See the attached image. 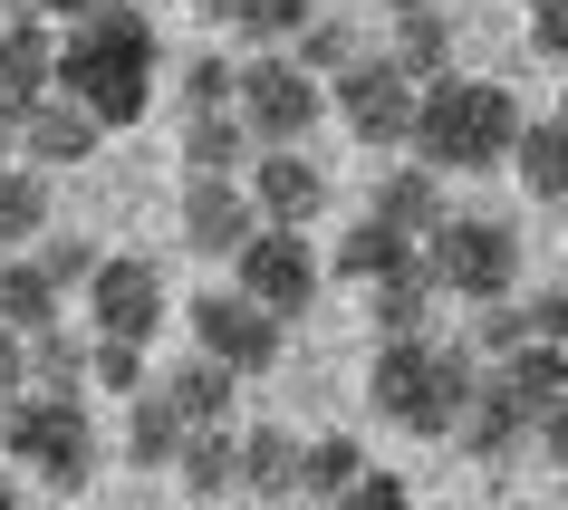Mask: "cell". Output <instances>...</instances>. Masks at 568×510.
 I'll use <instances>...</instances> for the list:
<instances>
[{
  "instance_id": "1",
  "label": "cell",
  "mask_w": 568,
  "mask_h": 510,
  "mask_svg": "<svg viewBox=\"0 0 568 510\" xmlns=\"http://www.w3.org/2000/svg\"><path fill=\"white\" fill-rule=\"evenodd\" d=\"M154 68H164V39L135 0H97L88 20H68V49H59V96H78L106 135L135 125L154 106Z\"/></svg>"
},
{
  "instance_id": "2",
  "label": "cell",
  "mask_w": 568,
  "mask_h": 510,
  "mask_svg": "<svg viewBox=\"0 0 568 510\" xmlns=\"http://www.w3.org/2000/svg\"><path fill=\"white\" fill-rule=\"evenodd\" d=\"M473 386H481V357L463 337L453 347H434V337H376V366H366V405L386 424H405V434H453Z\"/></svg>"
},
{
  "instance_id": "3",
  "label": "cell",
  "mask_w": 568,
  "mask_h": 510,
  "mask_svg": "<svg viewBox=\"0 0 568 510\" xmlns=\"http://www.w3.org/2000/svg\"><path fill=\"white\" fill-rule=\"evenodd\" d=\"M0 452H10V462H30L49 491H88V481H97V424H88L78 395L20 386L10 405H0Z\"/></svg>"
},
{
  "instance_id": "4",
  "label": "cell",
  "mask_w": 568,
  "mask_h": 510,
  "mask_svg": "<svg viewBox=\"0 0 568 510\" xmlns=\"http://www.w3.org/2000/svg\"><path fill=\"white\" fill-rule=\"evenodd\" d=\"M424 271H434V289L463 299V308L510 299V279H520V232H510L501 212H473V222L444 212V232H424Z\"/></svg>"
},
{
  "instance_id": "5",
  "label": "cell",
  "mask_w": 568,
  "mask_h": 510,
  "mask_svg": "<svg viewBox=\"0 0 568 510\" xmlns=\"http://www.w3.org/2000/svg\"><path fill=\"white\" fill-rule=\"evenodd\" d=\"M232 106H241V125H251V145H308L318 116H328V88H318L300 59L261 49V59L232 78Z\"/></svg>"
},
{
  "instance_id": "6",
  "label": "cell",
  "mask_w": 568,
  "mask_h": 510,
  "mask_svg": "<svg viewBox=\"0 0 568 510\" xmlns=\"http://www.w3.org/2000/svg\"><path fill=\"white\" fill-rule=\"evenodd\" d=\"M232 279H241V299H261L270 318L318 308V251H308V232H280V222H261L232 251Z\"/></svg>"
},
{
  "instance_id": "7",
  "label": "cell",
  "mask_w": 568,
  "mask_h": 510,
  "mask_svg": "<svg viewBox=\"0 0 568 510\" xmlns=\"http://www.w3.org/2000/svg\"><path fill=\"white\" fill-rule=\"evenodd\" d=\"M328 96H337V116L357 125V145H405V125H415V78H405V68L395 59H347L328 78Z\"/></svg>"
},
{
  "instance_id": "8",
  "label": "cell",
  "mask_w": 568,
  "mask_h": 510,
  "mask_svg": "<svg viewBox=\"0 0 568 510\" xmlns=\"http://www.w3.org/2000/svg\"><path fill=\"white\" fill-rule=\"evenodd\" d=\"M193 347L222 357L232 376H270L280 366V318L261 299H241V289H212V299H193Z\"/></svg>"
},
{
  "instance_id": "9",
  "label": "cell",
  "mask_w": 568,
  "mask_h": 510,
  "mask_svg": "<svg viewBox=\"0 0 568 510\" xmlns=\"http://www.w3.org/2000/svg\"><path fill=\"white\" fill-rule=\"evenodd\" d=\"M88 328L97 337H135V347H145V337L164 328V271H154V261H97Z\"/></svg>"
},
{
  "instance_id": "10",
  "label": "cell",
  "mask_w": 568,
  "mask_h": 510,
  "mask_svg": "<svg viewBox=\"0 0 568 510\" xmlns=\"http://www.w3.org/2000/svg\"><path fill=\"white\" fill-rule=\"evenodd\" d=\"M405 145H415V164H434V174H463V164H473V78H424Z\"/></svg>"
},
{
  "instance_id": "11",
  "label": "cell",
  "mask_w": 568,
  "mask_h": 510,
  "mask_svg": "<svg viewBox=\"0 0 568 510\" xmlns=\"http://www.w3.org/2000/svg\"><path fill=\"white\" fill-rule=\"evenodd\" d=\"M49 88H59V39H49V20L39 10L0 20V125H20Z\"/></svg>"
},
{
  "instance_id": "12",
  "label": "cell",
  "mask_w": 568,
  "mask_h": 510,
  "mask_svg": "<svg viewBox=\"0 0 568 510\" xmlns=\"http://www.w3.org/2000/svg\"><path fill=\"white\" fill-rule=\"evenodd\" d=\"M251 232H261V203H251L232 174H193L183 183V241H193L203 261H232Z\"/></svg>"
},
{
  "instance_id": "13",
  "label": "cell",
  "mask_w": 568,
  "mask_h": 510,
  "mask_svg": "<svg viewBox=\"0 0 568 510\" xmlns=\"http://www.w3.org/2000/svg\"><path fill=\"white\" fill-rule=\"evenodd\" d=\"M251 203H261V222H280V232H308L318 203H328V174H318L300 145H270V154H251Z\"/></svg>"
},
{
  "instance_id": "14",
  "label": "cell",
  "mask_w": 568,
  "mask_h": 510,
  "mask_svg": "<svg viewBox=\"0 0 568 510\" xmlns=\"http://www.w3.org/2000/svg\"><path fill=\"white\" fill-rule=\"evenodd\" d=\"M453 434H463V452H473V462H510V452L530 443V405L501 386V366L473 386V405L453 415Z\"/></svg>"
},
{
  "instance_id": "15",
  "label": "cell",
  "mask_w": 568,
  "mask_h": 510,
  "mask_svg": "<svg viewBox=\"0 0 568 510\" xmlns=\"http://www.w3.org/2000/svg\"><path fill=\"white\" fill-rule=\"evenodd\" d=\"M20 145H30V164L49 174V164H88V154L106 145V125H97L88 106H78V96H59V88H49V96L30 106V116H20Z\"/></svg>"
},
{
  "instance_id": "16",
  "label": "cell",
  "mask_w": 568,
  "mask_h": 510,
  "mask_svg": "<svg viewBox=\"0 0 568 510\" xmlns=\"http://www.w3.org/2000/svg\"><path fill=\"white\" fill-rule=\"evenodd\" d=\"M376 222H395V232L424 251V232H444V174L434 164H395V174H376Z\"/></svg>"
},
{
  "instance_id": "17",
  "label": "cell",
  "mask_w": 568,
  "mask_h": 510,
  "mask_svg": "<svg viewBox=\"0 0 568 510\" xmlns=\"http://www.w3.org/2000/svg\"><path fill=\"white\" fill-rule=\"evenodd\" d=\"M434 271H424V251L415 261H395L386 279H366V318H376V337H424V318H434Z\"/></svg>"
},
{
  "instance_id": "18",
  "label": "cell",
  "mask_w": 568,
  "mask_h": 510,
  "mask_svg": "<svg viewBox=\"0 0 568 510\" xmlns=\"http://www.w3.org/2000/svg\"><path fill=\"white\" fill-rule=\"evenodd\" d=\"M174 472H183V491H193V501H222V491L241 481V434H232V424H183Z\"/></svg>"
},
{
  "instance_id": "19",
  "label": "cell",
  "mask_w": 568,
  "mask_h": 510,
  "mask_svg": "<svg viewBox=\"0 0 568 510\" xmlns=\"http://www.w3.org/2000/svg\"><path fill=\"white\" fill-rule=\"evenodd\" d=\"M232 386H241L232 366H222V357H203V347H193V357H183L174 376H164V405H174L183 424H232Z\"/></svg>"
},
{
  "instance_id": "20",
  "label": "cell",
  "mask_w": 568,
  "mask_h": 510,
  "mask_svg": "<svg viewBox=\"0 0 568 510\" xmlns=\"http://www.w3.org/2000/svg\"><path fill=\"white\" fill-rule=\"evenodd\" d=\"M241 491H261V501H290L300 491V434L290 424H251L241 434Z\"/></svg>"
},
{
  "instance_id": "21",
  "label": "cell",
  "mask_w": 568,
  "mask_h": 510,
  "mask_svg": "<svg viewBox=\"0 0 568 510\" xmlns=\"http://www.w3.org/2000/svg\"><path fill=\"white\" fill-rule=\"evenodd\" d=\"M0 328L10 337L59 328V279L39 271V261H0Z\"/></svg>"
},
{
  "instance_id": "22",
  "label": "cell",
  "mask_w": 568,
  "mask_h": 510,
  "mask_svg": "<svg viewBox=\"0 0 568 510\" xmlns=\"http://www.w3.org/2000/svg\"><path fill=\"white\" fill-rule=\"evenodd\" d=\"M395 68H405V78H453V30H444V10H434V0H424V10H395V49H386Z\"/></svg>"
},
{
  "instance_id": "23",
  "label": "cell",
  "mask_w": 568,
  "mask_h": 510,
  "mask_svg": "<svg viewBox=\"0 0 568 510\" xmlns=\"http://www.w3.org/2000/svg\"><path fill=\"white\" fill-rule=\"evenodd\" d=\"M510 174L530 183L539 203H559V193H568V125H559V116H549V125H530V116H520V145H510Z\"/></svg>"
},
{
  "instance_id": "24",
  "label": "cell",
  "mask_w": 568,
  "mask_h": 510,
  "mask_svg": "<svg viewBox=\"0 0 568 510\" xmlns=\"http://www.w3.org/2000/svg\"><path fill=\"white\" fill-rule=\"evenodd\" d=\"M510 145H520V106H510L491 78H473V164H463V174H491V164H510Z\"/></svg>"
},
{
  "instance_id": "25",
  "label": "cell",
  "mask_w": 568,
  "mask_h": 510,
  "mask_svg": "<svg viewBox=\"0 0 568 510\" xmlns=\"http://www.w3.org/2000/svg\"><path fill=\"white\" fill-rule=\"evenodd\" d=\"M501 386L520 395V405H530V424H539V405L568 386V347H549V337H520V347L501 357Z\"/></svg>"
},
{
  "instance_id": "26",
  "label": "cell",
  "mask_w": 568,
  "mask_h": 510,
  "mask_svg": "<svg viewBox=\"0 0 568 510\" xmlns=\"http://www.w3.org/2000/svg\"><path fill=\"white\" fill-rule=\"evenodd\" d=\"M241 154H251V125H241V106H222V116H193V125H183V174H232Z\"/></svg>"
},
{
  "instance_id": "27",
  "label": "cell",
  "mask_w": 568,
  "mask_h": 510,
  "mask_svg": "<svg viewBox=\"0 0 568 510\" xmlns=\"http://www.w3.org/2000/svg\"><path fill=\"white\" fill-rule=\"evenodd\" d=\"M357 472H366V443H357V434H318V443H300V491H308V501H337Z\"/></svg>"
},
{
  "instance_id": "28",
  "label": "cell",
  "mask_w": 568,
  "mask_h": 510,
  "mask_svg": "<svg viewBox=\"0 0 568 510\" xmlns=\"http://www.w3.org/2000/svg\"><path fill=\"white\" fill-rule=\"evenodd\" d=\"M125 452H135L145 472H154V462H174V452H183V415H174V405H164V386H145V395H135V415H125Z\"/></svg>"
},
{
  "instance_id": "29",
  "label": "cell",
  "mask_w": 568,
  "mask_h": 510,
  "mask_svg": "<svg viewBox=\"0 0 568 510\" xmlns=\"http://www.w3.org/2000/svg\"><path fill=\"white\" fill-rule=\"evenodd\" d=\"M395 261H415V241L395 232V222H376V212H366L357 232L337 241V271H347V279H386Z\"/></svg>"
},
{
  "instance_id": "30",
  "label": "cell",
  "mask_w": 568,
  "mask_h": 510,
  "mask_svg": "<svg viewBox=\"0 0 568 510\" xmlns=\"http://www.w3.org/2000/svg\"><path fill=\"white\" fill-rule=\"evenodd\" d=\"M39 232H49V174L10 164L0 174V241H39Z\"/></svg>"
},
{
  "instance_id": "31",
  "label": "cell",
  "mask_w": 568,
  "mask_h": 510,
  "mask_svg": "<svg viewBox=\"0 0 568 510\" xmlns=\"http://www.w3.org/2000/svg\"><path fill=\"white\" fill-rule=\"evenodd\" d=\"M30 386L39 395H78V386H88V347H78L68 328H39L30 337Z\"/></svg>"
},
{
  "instance_id": "32",
  "label": "cell",
  "mask_w": 568,
  "mask_h": 510,
  "mask_svg": "<svg viewBox=\"0 0 568 510\" xmlns=\"http://www.w3.org/2000/svg\"><path fill=\"white\" fill-rule=\"evenodd\" d=\"M222 30H241L251 49H280V39L308 30V0H232V20Z\"/></svg>"
},
{
  "instance_id": "33",
  "label": "cell",
  "mask_w": 568,
  "mask_h": 510,
  "mask_svg": "<svg viewBox=\"0 0 568 510\" xmlns=\"http://www.w3.org/2000/svg\"><path fill=\"white\" fill-rule=\"evenodd\" d=\"M97 261H106V251H97L88 232H39V271L59 279V299H68V289H88V279H97Z\"/></svg>"
},
{
  "instance_id": "34",
  "label": "cell",
  "mask_w": 568,
  "mask_h": 510,
  "mask_svg": "<svg viewBox=\"0 0 568 510\" xmlns=\"http://www.w3.org/2000/svg\"><path fill=\"white\" fill-rule=\"evenodd\" d=\"M88 376L116 395H145V347L135 337H88Z\"/></svg>"
},
{
  "instance_id": "35",
  "label": "cell",
  "mask_w": 568,
  "mask_h": 510,
  "mask_svg": "<svg viewBox=\"0 0 568 510\" xmlns=\"http://www.w3.org/2000/svg\"><path fill=\"white\" fill-rule=\"evenodd\" d=\"M232 78H241V68H222V59H183L174 68V88H183L193 116H222V106H232Z\"/></svg>"
},
{
  "instance_id": "36",
  "label": "cell",
  "mask_w": 568,
  "mask_h": 510,
  "mask_svg": "<svg viewBox=\"0 0 568 510\" xmlns=\"http://www.w3.org/2000/svg\"><path fill=\"white\" fill-rule=\"evenodd\" d=\"M530 337V308H510V299H481L473 308V347H491V357H510Z\"/></svg>"
},
{
  "instance_id": "37",
  "label": "cell",
  "mask_w": 568,
  "mask_h": 510,
  "mask_svg": "<svg viewBox=\"0 0 568 510\" xmlns=\"http://www.w3.org/2000/svg\"><path fill=\"white\" fill-rule=\"evenodd\" d=\"M347 59H357V39L337 30V20H308V30H300V68H308V78H337Z\"/></svg>"
},
{
  "instance_id": "38",
  "label": "cell",
  "mask_w": 568,
  "mask_h": 510,
  "mask_svg": "<svg viewBox=\"0 0 568 510\" xmlns=\"http://www.w3.org/2000/svg\"><path fill=\"white\" fill-rule=\"evenodd\" d=\"M328 510H415V491H405V481H395V472H376V462H366V472L347 481V491H337Z\"/></svg>"
},
{
  "instance_id": "39",
  "label": "cell",
  "mask_w": 568,
  "mask_h": 510,
  "mask_svg": "<svg viewBox=\"0 0 568 510\" xmlns=\"http://www.w3.org/2000/svg\"><path fill=\"white\" fill-rule=\"evenodd\" d=\"M530 49L539 59H568V0H530Z\"/></svg>"
},
{
  "instance_id": "40",
  "label": "cell",
  "mask_w": 568,
  "mask_h": 510,
  "mask_svg": "<svg viewBox=\"0 0 568 510\" xmlns=\"http://www.w3.org/2000/svg\"><path fill=\"white\" fill-rule=\"evenodd\" d=\"M530 443H539V452H549V462H559V472H568V386L549 395V405H539V424H530Z\"/></svg>"
},
{
  "instance_id": "41",
  "label": "cell",
  "mask_w": 568,
  "mask_h": 510,
  "mask_svg": "<svg viewBox=\"0 0 568 510\" xmlns=\"http://www.w3.org/2000/svg\"><path fill=\"white\" fill-rule=\"evenodd\" d=\"M530 337L568 347V289H539V299H530Z\"/></svg>"
},
{
  "instance_id": "42",
  "label": "cell",
  "mask_w": 568,
  "mask_h": 510,
  "mask_svg": "<svg viewBox=\"0 0 568 510\" xmlns=\"http://www.w3.org/2000/svg\"><path fill=\"white\" fill-rule=\"evenodd\" d=\"M20 386H30V337H10V328H0V405H10Z\"/></svg>"
},
{
  "instance_id": "43",
  "label": "cell",
  "mask_w": 568,
  "mask_h": 510,
  "mask_svg": "<svg viewBox=\"0 0 568 510\" xmlns=\"http://www.w3.org/2000/svg\"><path fill=\"white\" fill-rule=\"evenodd\" d=\"M30 10H39V20H88L97 0H30Z\"/></svg>"
},
{
  "instance_id": "44",
  "label": "cell",
  "mask_w": 568,
  "mask_h": 510,
  "mask_svg": "<svg viewBox=\"0 0 568 510\" xmlns=\"http://www.w3.org/2000/svg\"><path fill=\"white\" fill-rule=\"evenodd\" d=\"M0 510H20V481H10V462H0Z\"/></svg>"
},
{
  "instance_id": "45",
  "label": "cell",
  "mask_w": 568,
  "mask_h": 510,
  "mask_svg": "<svg viewBox=\"0 0 568 510\" xmlns=\"http://www.w3.org/2000/svg\"><path fill=\"white\" fill-rule=\"evenodd\" d=\"M10 145H20V125H0V174H10Z\"/></svg>"
},
{
  "instance_id": "46",
  "label": "cell",
  "mask_w": 568,
  "mask_h": 510,
  "mask_svg": "<svg viewBox=\"0 0 568 510\" xmlns=\"http://www.w3.org/2000/svg\"><path fill=\"white\" fill-rule=\"evenodd\" d=\"M193 10H203V20H232V0H193Z\"/></svg>"
},
{
  "instance_id": "47",
  "label": "cell",
  "mask_w": 568,
  "mask_h": 510,
  "mask_svg": "<svg viewBox=\"0 0 568 510\" xmlns=\"http://www.w3.org/2000/svg\"><path fill=\"white\" fill-rule=\"evenodd\" d=\"M386 10H424V0H386Z\"/></svg>"
},
{
  "instance_id": "48",
  "label": "cell",
  "mask_w": 568,
  "mask_h": 510,
  "mask_svg": "<svg viewBox=\"0 0 568 510\" xmlns=\"http://www.w3.org/2000/svg\"><path fill=\"white\" fill-rule=\"evenodd\" d=\"M559 125H568V96H559Z\"/></svg>"
},
{
  "instance_id": "49",
  "label": "cell",
  "mask_w": 568,
  "mask_h": 510,
  "mask_svg": "<svg viewBox=\"0 0 568 510\" xmlns=\"http://www.w3.org/2000/svg\"><path fill=\"white\" fill-rule=\"evenodd\" d=\"M0 261H10V241H0Z\"/></svg>"
},
{
  "instance_id": "50",
  "label": "cell",
  "mask_w": 568,
  "mask_h": 510,
  "mask_svg": "<svg viewBox=\"0 0 568 510\" xmlns=\"http://www.w3.org/2000/svg\"><path fill=\"white\" fill-rule=\"evenodd\" d=\"M559 203H568V193H559Z\"/></svg>"
}]
</instances>
